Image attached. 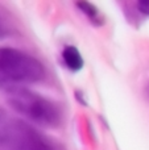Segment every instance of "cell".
<instances>
[{
  "instance_id": "obj_6",
  "label": "cell",
  "mask_w": 149,
  "mask_h": 150,
  "mask_svg": "<svg viewBox=\"0 0 149 150\" xmlns=\"http://www.w3.org/2000/svg\"><path fill=\"white\" fill-rule=\"evenodd\" d=\"M136 8L145 16H149V0H139L136 3Z\"/></svg>"
},
{
  "instance_id": "obj_5",
  "label": "cell",
  "mask_w": 149,
  "mask_h": 150,
  "mask_svg": "<svg viewBox=\"0 0 149 150\" xmlns=\"http://www.w3.org/2000/svg\"><path fill=\"white\" fill-rule=\"evenodd\" d=\"M75 5L89 17V20L91 21L94 25H98V26L103 25V23H104L103 15L99 12V9H98L95 5H92L91 3H89V1H75Z\"/></svg>"
},
{
  "instance_id": "obj_4",
  "label": "cell",
  "mask_w": 149,
  "mask_h": 150,
  "mask_svg": "<svg viewBox=\"0 0 149 150\" xmlns=\"http://www.w3.org/2000/svg\"><path fill=\"white\" fill-rule=\"evenodd\" d=\"M62 58H63V62H65L66 67L70 71H74V73L82 70L84 66V61H83V58H82L81 53H79V50L77 49L75 46H73V45H67V46L63 47Z\"/></svg>"
},
{
  "instance_id": "obj_3",
  "label": "cell",
  "mask_w": 149,
  "mask_h": 150,
  "mask_svg": "<svg viewBox=\"0 0 149 150\" xmlns=\"http://www.w3.org/2000/svg\"><path fill=\"white\" fill-rule=\"evenodd\" d=\"M0 150H55L46 137L28 122L0 108Z\"/></svg>"
},
{
  "instance_id": "obj_7",
  "label": "cell",
  "mask_w": 149,
  "mask_h": 150,
  "mask_svg": "<svg viewBox=\"0 0 149 150\" xmlns=\"http://www.w3.org/2000/svg\"><path fill=\"white\" fill-rule=\"evenodd\" d=\"M5 33H7V29H5L4 24H3V23H1V20H0V37H3Z\"/></svg>"
},
{
  "instance_id": "obj_1",
  "label": "cell",
  "mask_w": 149,
  "mask_h": 150,
  "mask_svg": "<svg viewBox=\"0 0 149 150\" xmlns=\"http://www.w3.org/2000/svg\"><path fill=\"white\" fill-rule=\"evenodd\" d=\"M45 76V67L37 58L15 47H0V87L16 88L37 83Z\"/></svg>"
},
{
  "instance_id": "obj_2",
  "label": "cell",
  "mask_w": 149,
  "mask_h": 150,
  "mask_svg": "<svg viewBox=\"0 0 149 150\" xmlns=\"http://www.w3.org/2000/svg\"><path fill=\"white\" fill-rule=\"evenodd\" d=\"M8 104L20 115L45 128H55L62 121V111L57 103L25 87L9 88Z\"/></svg>"
}]
</instances>
